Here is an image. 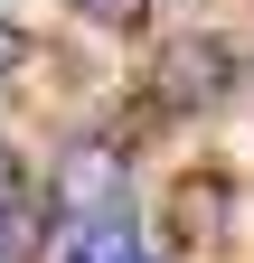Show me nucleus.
I'll use <instances>...</instances> for the list:
<instances>
[{"mask_svg":"<svg viewBox=\"0 0 254 263\" xmlns=\"http://www.w3.org/2000/svg\"><path fill=\"white\" fill-rule=\"evenodd\" d=\"M28 66V38H19V19H0V76H19Z\"/></svg>","mask_w":254,"mask_h":263,"instance_id":"6","label":"nucleus"},{"mask_svg":"<svg viewBox=\"0 0 254 263\" xmlns=\"http://www.w3.org/2000/svg\"><path fill=\"white\" fill-rule=\"evenodd\" d=\"M66 263H141V226H132V207L76 216V245H66Z\"/></svg>","mask_w":254,"mask_h":263,"instance_id":"3","label":"nucleus"},{"mask_svg":"<svg viewBox=\"0 0 254 263\" xmlns=\"http://www.w3.org/2000/svg\"><path fill=\"white\" fill-rule=\"evenodd\" d=\"M19 197V160H10V141H0V207Z\"/></svg>","mask_w":254,"mask_h":263,"instance_id":"7","label":"nucleus"},{"mask_svg":"<svg viewBox=\"0 0 254 263\" xmlns=\"http://www.w3.org/2000/svg\"><path fill=\"white\" fill-rule=\"evenodd\" d=\"M226 85H235V57L216 47V38H179V47H160V104L198 113V104H216Z\"/></svg>","mask_w":254,"mask_h":263,"instance_id":"1","label":"nucleus"},{"mask_svg":"<svg viewBox=\"0 0 254 263\" xmlns=\"http://www.w3.org/2000/svg\"><path fill=\"white\" fill-rule=\"evenodd\" d=\"M207 207H216V179H188V188L170 197V216H179V235H188V245H198V235H216V226H207Z\"/></svg>","mask_w":254,"mask_h":263,"instance_id":"4","label":"nucleus"},{"mask_svg":"<svg viewBox=\"0 0 254 263\" xmlns=\"http://www.w3.org/2000/svg\"><path fill=\"white\" fill-rule=\"evenodd\" d=\"M57 197H66V216H104V207H122V151L76 141L66 160H57Z\"/></svg>","mask_w":254,"mask_h":263,"instance_id":"2","label":"nucleus"},{"mask_svg":"<svg viewBox=\"0 0 254 263\" xmlns=\"http://www.w3.org/2000/svg\"><path fill=\"white\" fill-rule=\"evenodd\" d=\"M76 10H85L94 28H141V19H151V0H76Z\"/></svg>","mask_w":254,"mask_h":263,"instance_id":"5","label":"nucleus"}]
</instances>
